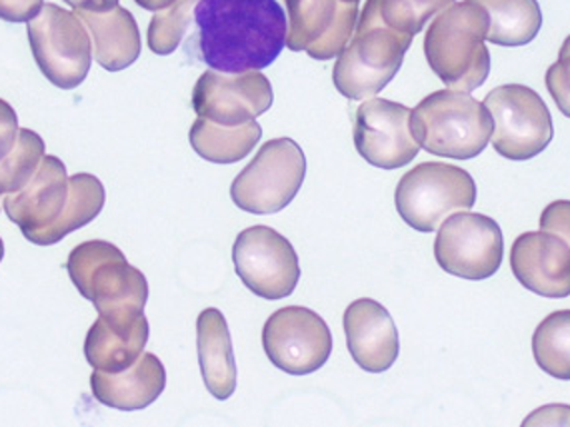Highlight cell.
I'll list each match as a JSON object with an SVG mask.
<instances>
[{
	"mask_svg": "<svg viewBox=\"0 0 570 427\" xmlns=\"http://www.w3.org/2000/svg\"><path fill=\"white\" fill-rule=\"evenodd\" d=\"M42 0H0V19L7 22H29L42 9Z\"/></svg>",
	"mask_w": 570,
	"mask_h": 427,
	"instance_id": "cell-33",
	"label": "cell"
},
{
	"mask_svg": "<svg viewBox=\"0 0 570 427\" xmlns=\"http://www.w3.org/2000/svg\"><path fill=\"white\" fill-rule=\"evenodd\" d=\"M85 27L92 34L95 60L109 72L125 70L140 57V32L137 20L122 7L107 12L77 10Z\"/></svg>",
	"mask_w": 570,
	"mask_h": 427,
	"instance_id": "cell-20",
	"label": "cell"
},
{
	"mask_svg": "<svg viewBox=\"0 0 570 427\" xmlns=\"http://www.w3.org/2000/svg\"><path fill=\"white\" fill-rule=\"evenodd\" d=\"M19 137V118L14 108L0 98V160L9 155Z\"/></svg>",
	"mask_w": 570,
	"mask_h": 427,
	"instance_id": "cell-32",
	"label": "cell"
},
{
	"mask_svg": "<svg viewBox=\"0 0 570 427\" xmlns=\"http://www.w3.org/2000/svg\"><path fill=\"white\" fill-rule=\"evenodd\" d=\"M343 2H358V0H343Z\"/></svg>",
	"mask_w": 570,
	"mask_h": 427,
	"instance_id": "cell-37",
	"label": "cell"
},
{
	"mask_svg": "<svg viewBox=\"0 0 570 427\" xmlns=\"http://www.w3.org/2000/svg\"><path fill=\"white\" fill-rule=\"evenodd\" d=\"M541 230L559 236L570 248V200H557L542 210Z\"/></svg>",
	"mask_w": 570,
	"mask_h": 427,
	"instance_id": "cell-31",
	"label": "cell"
},
{
	"mask_svg": "<svg viewBox=\"0 0 570 427\" xmlns=\"http://www.w3.org/2000/svg\"><path fill=\"white\" fill-rule=\"evenodd\" d=\"M105 186L97 176L75 175L69 180V200L55 222L29 234L27 240L39 246H52L67 238L70 232L92 222L105 208Z\"/></svg>",
	"mask_w": 570,
	"mask_h": 427,
	"instance_id": "cell-23",
	"label": "cell"
},
{
	"mask_svg": "<svg viewBox=\"0 0 570 427\" xmlns=\"http://www.w3.org/2000/svg\"><path fill=\"white\" fill-rule=\"evenodd\" d=\"M273 107V87L258 70L227 75L207 70L193 92V108L198 118L220 127H240Z\"/></svg>",
	"mask_w": 570,
	"mask_h": 427,
	"instance_id": "cell-14",
	"label": "cell"
},
{
	"mask_svg": "<svg viewBox=\"0 0 570 427\" xmlns=\"http://www.w3.org/2000/svg\"><path fill=\"white\" fill-rule=\"evenodd\" d=\"M263 348L276 368L291 376H306L331 358L333 336L316 311L288 306L266 320Z\"/></svg>",
	"mask_w": 570,
	"mask_h": 427,
	"instance_id": "cell-12",
	"label": "cell"
},
{
	"mask_svg": "<svg viewBox=\"0 0 570 427\" xmlns=\"http://www.w3.org/2000/svg\"><path fill=\"white\" fill-rule=\"evenodd\" d=\"M547 88L562 115L570 118V37L562 42L559 60L547 70Z\"/></svg>",
	"mask_w": 570,
	"mask_h": 427,
	"instance_id": "cell-30",
	"label": "cell"
},
{
	"mask_svg": "<svg viewBox=\"0 0 570 427\" xmlns=\"http://www.w3.org/2000/svg\"><path fill=\"white\" fill-rule=\"evenodd\" d=\"M30 49L40 72L62 90L82 85L92 62V44L85 22L57 4H45L29 20Z\"/></svg>",
	"mask_w": 570,
	"mask_h": 427,
	"instance_id": "cell-8",
	"label": "cell"
},
{
	"mask_svg": "<svg viewBox=\"0 0 570 427\" xmlns=\"http://www.w3.org/2000/svg\"><path fill=\"white\" fill-rule=\"evenodd\" d=\"M476 185L459 166L423 162L401 178L394 205L404 222L419 232H434L454 212L471 210Z\"/></svg>",
	"mask_w": 570,
	"mask_h": 427,
	"instance_id": "cell-6",
	"label": "cell"
},
{
	"mask_svg": "<svg viewBox=\"0 0 570 427\" xmlns=\"http://www.w3.org/2000/svg\"><path fill=\"white\" fill-rule=\"evenodd\" d=\"M288 34L286 47L305 50L316 60H331L348 44L358 7L341 0H286Z\"/></svg>",
	"mask_w": 570,
	"mask_h": 427,
	"instance_id": "cell-15",
	"label": "cell"
},
{
	"mask_svg": "<svg viewBox=\"0 0 570 427\" xmlns=\"http://www.w3.org/2000/svg\"><path fill=\"white\" fill-rule=\"evenodd\" d=\"M346 346L358 368L381 374L393 368L401 341L393 318L379 301L356 300L344 311Z\"/></svg>",
	"mask_w": 570,
	"mask_h": 427,
	"instance_id": "cell-17",
	"label": "cell"
},
{
	"mask_svg": "<svg viewBox=\"0 0 570 427\" xmlns=\"http://www.w3.org/2000/svg\"><path fill=\"white\" fill-rule=\"evenodd\" d=\"M263 130L255 120L240 127H220L207 118H198L190 128V146L200 158L215 165H233L253 152Z\"/></svg>",
	"mask_w": 570,
	"mask_h": 427,
	"instance_id": "cell-24",
	"label": "cell"
},
{
	"mask_svg": "<svg viewBox=\"0 0 570 427\" xmlns=\"http://www.w3.org/2000/svg\"><path fill=\"white\" fill-rule=\"evenodd\" d=\"M198 364L210 396L225 401L235 394L236 364L233 340L223 311L208 308L197 320Z\"/></svg>",
	"mask_w": 570,
	"mask_h": 427,
	"instance_id": "cell-21",
	"label": "cell"
},
{
	"mask_svg": "<svg viewBox=\"0 0 570 427\" xmlns=\"http://www.w3.org/2000/svg\"><path fill=\"white\" fill-rule=\"evenodd\" d=\"M502 254L501 226L484 214H451L434 240V258L444 272L474 282L499 272Z\"/></svg>",
	"mask_w": 570,
	"mask_h": 427,
	"instance_id": "cell-10",
	"label": "cell"
},
{
	"mask_svg": "<svg viewBox=\"0 0 570 427\" xmlns=\"http://www.w3.org/2000/svg\"><path fill=\"white\" fill-rule=\"evenodd\" d=\"M492 117L491 142L509 160H531L551 145L554 130L549 108L532 88L504 85L484 98Z\"/></svg>",
	"mask_w": 570,
	"mask_h": 427,
	"instance_id": "cell-9",
	"label": "cell"
},
{
	"mask_svg": "<svg viewBox=\"0 0 570 427\" xmlns=\"http://www.w3.org/2000/svg\"><path fill=\"white\" fill-rule=\"evenodd\" d=\"M67 270L77 290L95 304L100 320L110 328L130 330L145 316L147 278L127 262L115 244H80L70 252Z\"/></svg>",
	"mask_w": 570,
	"mask_h": 427,
	"instance_id": "cell-2",
	"label": "cell"
},
{
	"mask_svg": "<svg viewBox=\"0 0 570 427\" xmlns=\"http://www.w3.org/2000/svg\"><path fill=\"white\" fill-rule=\"evenodd\" d=\"M147 341L148 321L145 316L127 331L115 330L99 318L87 334L85 356L92 368L117 374L130 368L145 354Z\"/></svg>",
	"mask_w": 570,
	"mask_h": 427,
	"instance_id": "cell-22",
	"label": "cell"
},
{
	"mask_svg": "<svg viewBox=\"0 0 570 427\" xmlns=\"http://www.w3.org/2000/svg\"><path fill=\"white\" fill-rule=\"evenodd\" d=\"M454 0H379L381 17L391 29L419 34L434 14L443 12Z\"/></svg>",
	"mask_w": 570,
	"mask_h": 427,
	"instance_id": "cell-29",
	"label": "cell"
},
{
	"mask_svg": "<svg viewBox=\"0 0 570 427\" xmlns=\"http://www.w3.org/2000/svg\"><path fill=\"white\" fill-rule=\"evenodd\" d=\"M532 354L551 378L570 379V310L552 311L532 336Z\"/></svg>",
	"mask_w": 570,
	"mask_h": 427,
	"instance_id": "cell-26",
	"label": "cell"
},
{
	"mask_svg": "<svg viewBox=\"0 0 570 427\" xmlns=\"http://www.w3.org/2000/svg\"><path fill=\"white\" fill-rule=\"evenodd\" d=\"M167 386V371L155 354H142L130 368L109 374L95 369L90 376L92 396L118 411H137L157 401Z\"/></svg>",
	"mask_w": 570,
	"mask_h": 427,
	"instance_id": "cell-19",
	"label": "cell"
},
{
	"mask_svg": "<svg viewBox=\"0 0 570 427\" xmlns=\"http://www.w3.org/2000/svg\"><path fill=\"white\" fill-rule=\"evenodd\" d=\"M0 205H2V202H0Z\"/></svg>",
	"mask_w": 570,
	"mask_h": 427,
	"instance_id": "cell-38",
	"label": "cell"
},
{
	"mask_svg": "<svg viewBox=\"0 0 570 427\" xmlns=\"http://www.w3.org/2000/svg\"><path fill=\"white\" fill-rule=\"evenodd\" d=\"M195 20L203 60L218 72L266 69L286 47L288 22L276 0H198Z\"/></svg>",
	"mask_w": 570,
	"mask_h": 427,
	"instance_id": "cell-1",
	"label": "cell"
},
{
	"mask_svg": "<svg viewBox=\"0 0 570 427\" xmlns=\"http://www.w3.org/2000/svg\"><path fill=\"white\" fill-rule=\"evenodd\" d=\"M233 260L238 278L263 300H283L301 280L295 248L268 226H253L238 234Z\"/></svg>",
	"mask_w": 570,
	"mask_h": 427,
	"instance_id": "cell-11",
	"label": "cell"
},
{
	"mask_svg": "<svg viewBox=\"0 0 570 427\" xmlns=\"http://www.w3.org/2000/svg\"><path fill=\"white\" fill-rule=\"evenodd\" d=\"M489 14L487 40L499 47H524L537 39L542 27L537 0H474Z\"/></svg>",
	"mask_w": 570,
	"mask_h": 427,
	"instance_id": "cell-25",
	"label": "cell"
},
{
	"mask_svg": "<svg viewBox=\"0 0 570 427\" xmlns=\"http://www.w3.org/2000/svg\"><path fill=\"white\" fill-rule=\"evenodd\" d=\"M511 268L527 290L542 298L570 296V248L554 234H521L512 244Z\"/></svg>",
	"mask_w": 570,
	"mask_h": 427,
	"instance_id": "cell-16",
	"label": "cell"
},
{
	"mask_svg": "<svg viewBox=\"0 0 570 427\" xmlns=\"http://www.w3.org/2000/svg\"><path fill=\"white\" fill-rule=\"evenodd\" d=\"M492 117L484 102L462 90H439L411 112V130L426 152L454 160L481 155L492 137Z\"/></svg>",
	"mask_w": 570,
	"mask_h": 427,
	"instance_id": "cell-5",
	"label": "cell"
},
{
	"mask_svg": "<svg viewBox=\"0 0 570 427\" xmlns=\"http://www.w3.org/2000/svg\"><path fill=\"white\" fill-rule=\"evenodd\" d=\"M138 7L147 10H163L168 9L170 4H175L177 0H135Z\"/></svg>",
	"mask_w": 570,
	"mask_h": 427,
	"instance_id": "cell-35",
	"label": "cell"
},
{
	"mask_svg": "<svg viewBox=\"0 0 570 427\" xmlns=\"http://www.w3.org/2000/svg\"><path fill=\"white\" fill-rule=\"evenodd\" d=\"M2 258H4V244L0 240V262H2Z\"/></svg>",
	"mask_w": 570,
	"mask_h": 427,
	"instance_id": "cell-36",
	"label": "cell"
},
{
	"mask_svg": "<svg viewBox=\"0 0 570 427\" xmlns=\"http://www.w3.org/2000/svg\"><path fill=\"white\" fill-rule=\"evenodd\" d=\"M197 4L198 0H177L168 9L155 14L148 27V47L155 54L167 57L178 49L180 40L187 34Z\"/></svg>",
	"mask_w": 570,
	"mask_h": 427,
	"instance_id": "cell-28",
	"label": "cell"
},
{
	"mask_svg": "<svg viewBox=\"0 0 570 427\" xmlns=\"http://www.w3.org/2000/svg\"><path fill=\"white\" fill-rule=\"evenodd\" d=\"M306 175V158L291 138L266 142L255 160L236 176L230 196L240 210L275 214L295 200Z\"/></svg>",
	"mask_w": 570,
	"mask_h": 427,
	"instance_id": "cell-7",
	"label": "cell"
},
{
	"mask_svg": "<svg viewBox=\"0 0 570 427\" xmlns=\"http://www.w3.org/2000/svg\"><path fill=\"white\" fill-rule=\"evenodd\" d=\"M411 42V34L384 22L379 0H366L356 34L338 54L333 70L336 90L351 100L379 95L403 67Z\"/></svg>",
	"mask_w": 570,
	"mask_h": 427,
	"instance_id": "cell-4",
	"label": "cell"
},
{
	"mask_svg": "<svg viewBox=\"0 0 570 427\" xmlns=\"http://www.w3.org/2000/svg\"><path fill=\"white\" fill-rule=\"evenodd\" d=\"M69 175L57 156L42 158L39 170L14 195L4 196V210L10 222L17 224L24 238L47 228L59 218L69 200Z\"/></svg>",
	"mask_w": 570,
	"mask_h": 427,
	"instance_id": "cell-18",
	"label": "cell"
},
{
	"mask_svg": "<svg viewBox=\"0 0 570 427\" xmlns=\"http://www.w3.org/2000/svg\"><path fill=\"white\" fill-rule=\"evenodd\" d=\"M409 108L384 98L366 100L356 110L354 146L368 165L396 170L413 162L421 145L411 130Z\"/></svg>",
	"mask_w": 570,
	"mask_h": 427,
	"instance_id": "cell-13",
	"label": "cell"
},
{
	"mask_svg": "<svg viewBox=\"0 0 570 427\" xmlns=\"http://www.w3.org/2000/svg\"><path fill=\"white\" fill-rule=\"evenodd\" d=\"M45 158V140L22 128L9 155L0 160V196L14 195L29 185Z\"/></svg>",
	"mask_w": 570,
	"mask_h": 427,
	"instance_id": "cell-27",
	"label": "cell"
},
{
	"mask_svg": "<svg viewBox=\"0 0 570 427\" xmlns=\"http://www.w3.org/2000/svg\"><path fill=\"white\" fill-rule=\"evenodd\" d=\"M75 10H90V12H107L118 7V0H65Z\"/></svg>",
	"mask_w": 570,
	"mask_h": 427,
	"instance_id": "cell-34",
	"label": "cell"
},
{
	"mask_svg": "<svg viewBox=\"0 0 570 427\" xmlns=\"http://www.w3.org/2000/svg\"><path fill=\"white\" fill-rule=\"evenodd\" d=\"M489 14L474 0L453 2L426 30L424 54L434 75L453 90L472 92L491 72V54L484 44Z\"/></svg>",
	"mask_w": 570,
	"mask_h": 427,
	"instance_id": "cell-3",
	"label": "cell"
}]
</instances>
